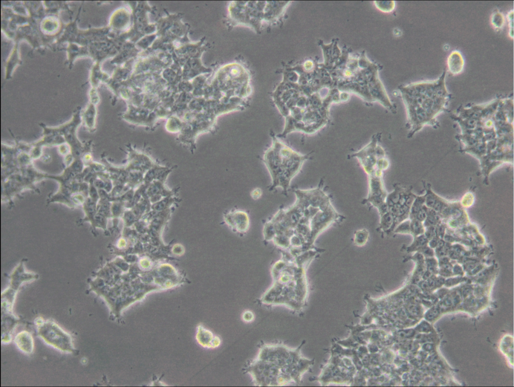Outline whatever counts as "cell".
I'll list each match as a JSON object with an SVG mask.
<instances>
[{
  "label": "cell",
  "mask_w": 514,
  "mask_h": 387,
  "mask_svg": "<svg viewBox=\"0 0 514 387\" xmlns=\"http://www.w3.org/2000/svg\"><path fill=\"white\" fill-rule=\"evenodd\" d=\"M272 143L265 151L263 161L272 179L271 188L281 187L287 192L293 178L299 172L309 154L303 155L271 135Z\"/></svg>",
  "instance_id": "5b68a950"
},
{
  "label": "cell",
  "mask_w": 514,
  "mask_h": 387,
  "mask_svg": "<svg viewBox=\"0 0 514 387\" xmlns=\"http://www.w3.org/2000/svg\"><path fill=\"white\" fill-rule=\"evenodd\" d=\"M36 324L38 335L46 343L63 352H73L71 336L56 323L40 319L36 321Z\"/></svg>",
  "instance_id": "8992f818"
},
{
  "label": "cell",
  "mask_w": 514,
  "mask_h": 387,
  "mask_svg": "<svg viewBox=\"0 0 514 387\" xmlns=\"http://www.w3.org/2000/svg\"><path fill=\"white\" fill-rule=\"evenodd\" d=\"M200 330L199 339L202 346L208 348H216L220 345L221 340L218 335L203 327Z\"/></svg>",
  "instance_id": "52a82bcc"
},
{
  "label": "cell",
  "mask_w": 514,
  "mask_h": 387,
  "mask_svg": "<svg viewBox=\"0 0 514 387\" xmlns=\"http://www.w3.org/2000/svg\"><path fill=\"white\" fill-rule=\"evenodd\" d=\"M241 319L244 322L250 323L254 319V314L250 310H245L241 315Z\"/></svg>",
  "instance_id": "8fae6325"
},
{
  "label": "cell",
  "mask_w": 514,
  "mask_h": 387,
  "mask_svg": "<svg viewBox=\"0 0 514 387\" xmlns=\"http://www.w3.org/2000/svg\"><path fill=\"white\" fill-rule=\"evenodd\" d=\"M478 108L456 117L461 130L458 140L463 152L479 161L486 177L499 166L512 163L513 119L505 111Z\"/></svg>",
  "instance_id": "6da1fadb"
},
{
  "label": "cell",
  "mask_w": 514,
  "mask_h": 387,
  "mask_svg": "<svg viewBox=\"0 0 514 387\" xmlns=\"http://www.w3.org/2000/svg\"><path fill=\"white\" fill-rule=\"evenodd\" d=\"M369 233L366 228L355 231L353 235V243L357 246L361 247L365 245L368 240Z\"/></svg>",
  "instance_id": "30bf717a"
},
{
  "label": "cell",
  "mask_w": 514,
  "mask_h": 387,
  "mask_svg": "<svg viewBox=\"0 0 514 387\" xmlns=\"http://www.w3.org/2000/svg\"><path fill=\"white\" fill-rule=\"evenodd\" d=\"M300 347H292L283 343H264L243 371L256 386L298 384L309 364L302 356Z\"/></svg>",
  "instance_id": "3957f363"
},
{
  "label": "cell",
  "mask_w": 514,
  "mask_h": 387,
  "mask_svg": "<svg viewBox=\"0 0 514 387\" xmlns=\"http://www.w3.org/2000/svg\"><path fill=\"white\" fill-rule=\"evenodd\" d=\"M321 253L312 249L296 255L293 262L282 260L272 267V284L262 295L259 302L265 306L284 307L293 312L302 308L307 295L306 270L311 262Z\"/></svg>",
  "instance_id": "277c9868"
},
{
  "label": "cell",
  "mask_w": 514,
  "mask_h": 387,
  "mask_svg": "<svg viewBox=\"0 0 514 387\" xmlns=\"http://www.w3.org/2000/svg\"><path fill=\"white\" fill-rule=\"evenodd\" d=\"M323 183L314 188L296 189V200L290 207L279 211L264 227L265 238L277 245L299 253L316 248L319 235L317 219L320 212L331 203L323 189Z\"/></svg>",
  "instance_id": "7a4b0ae2"
},
{
  "label": "cell",
  "mask_w": 514,
  "mask_h": 387,
  "mask_svg": "<svg viewBox=\"0 0 514 387\" xmlns=\"http://www.w3.org/2000/svg\"><path fill=\"white\" fill-rule=\"evenodd\" d=\"M15 341L17 347L23 352L29 354L33 351L34 343L31 334L26 331L19 332L15 337Z\"/></svg>",
  "instance_id": "ba28073f"
},
{
  "label": "cell",
  "mask_w": 514,
  "mask_h": 387,
  "mask_svg": "<svg viewBox=\"0 0 514 387\" xmlns=\"http://www.w3.org/2000/svg\"><path fill=\"white\" fill-rule=\"evenodd\" d=\"M448 62L449 70L453 74H458L462 70L463 60L459 53L453 52L449 55Z\"/></svg>",
  "instance_id": "9c48e42d"
}]
</instances>
